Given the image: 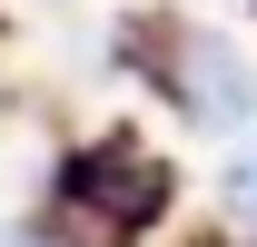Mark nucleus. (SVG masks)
Here are the masks:
<instances>
[{"instance_id": "obj_1", "label": "nucleus", "mask_w": 257, "mask_h": 247, "mask_svg": "<svg viewBox=\"0 0 257 247\" xmlns=\"http://www.w3.org/2000/svg\"><path fill=\"white\" fill-rule=\"evenodd\" d=\"M178 198L168 158L149 139H89L69 158V198H60V227H79L69 247H109V237H149Z\"/></svg>"}, {"instance_id": "obj_2", "label": "nucleus", "mask_w": 257, "mask_h": 247, "mask_svg": "<svg viewBox=\"0 0 257 247\" xmlns=\"http://www.w3.org/2000/svg\"><path fill=\"white\" fill-rule=\"evenodd\" d=\"M168 79H178V109H188L198 129H247L257 119V69H247V50L218 40V30H188V40H178Z\"/></svg>"}, {"instance_id": "obj_3", "label": "nucleus", "mask_w": 257, "mask_h": 247, "mask_svg": "<svg viewBox=\"0 0 257 247\" xmlns=\"http://www.w3.org/2000/svg\"><path fill=\"white\" fill-rule=\"evenodd\" d=\"M218 208H227V217H247V227H257V119L237 129V149L218 158Z\"/></svg>"}, {"instance_id": "obj_4", "label": "nucleus", "mask_w": 257, "mask_h": 247, "mask_svg": "<svg viewBox=\"0 0 257 247\" xmlns=\"http://www.w3.org/2000/svg\"><path fill=\"white\" fill-rule=\"evenodd\" d=\"M0 247H60L50 227H20V217H0Z\"/></svg>"}]
</instances>
